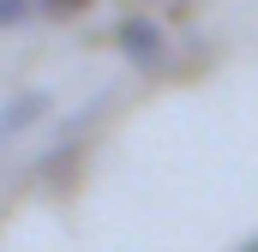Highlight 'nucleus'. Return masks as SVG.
Wrapping results in <instances>:
<instances>
[{"instance_id": "1", "label": "nucleus", "mask_w": 258, "mask_h": 252, "mask_svg": "<svg viewBox=\"0 0 258 252\" xmlns=\"http://www.w3.org/2000/svg\"><path fill=\"white\" fill-rule=\"evenodd\" d=\"M108 102H114V90H96V96H90V102H84V108H78V114H72L60 132H54V144L36 156V174H42L54 192H66L72 180H78L84 150H90V138H96V120L108 114Z\"/></svg>"}, {"instance_id": "2", "label": "nucleus", "mask_w": 258, "mask_h": 252, "mask_svg": "<svg viewBox=\"0 0 258 252\" xmlns=\"http://www.w3.org/2000/svg\"><path fill=\"white\" fill-rule=\"evenodd\" d=\"M114 48H120V60L132 72H162L168 66V30L150 18V12H132L114 24Z\"/></svg>"}, {"instance_id": "3", "label": "nucleus", "mask_w": 258, "mask_h": 252, "mask_svg": "<svg viewBox=\"0 0 258 252\" xmlns=\"http://www.w3.org/2000/svg\"><path fill=\"white\" fill-rule=\"evenodd\" d=\"M48 108H54L48 90H12V96L0 102V150H6L12 138H24L36 120H48Z\"/></svg>"}, {"instance_id": "4", "label": "nucleus", "mask_w": 258, "mask_h": 252, "mask_svg": "<svg viewBox=\"0 0 258 252\" xmlns=\"http://www.w3.org/2000/svg\"><path fill=\"white\" fill-rule=\"evenodd\" d=\"M42 0H0V30H18V24H30V12H36Z\"/></svg>"}, {"instance_id": "5", "label": "nucleus", "mask_w": 258, "mask_h": 252, "mask_svg": "<svg viewBox=\"0 0 258 252\" xmlns=\"http://www.w3.org/2000/svg\"><path fill=\"white\" fill-rule=\"evenodd\" d=\"M84 6H90V0H42L48 18H72V12H84Z\"/></svg>"}, {"instance_id": "6", "label": "nucleus", "mask_w": 258, "mask_h": 252, "mask_svg": "<svg viewBox=\"0 0 258 252\" xmlns=\"http://www.w3.org/2000/svg\"><path fill=\"white\" fill-rule=\"evenodd\" d=\"M234 252H258V234H252V240H240V246H234Z\"/></svg>"}]
</instances>
